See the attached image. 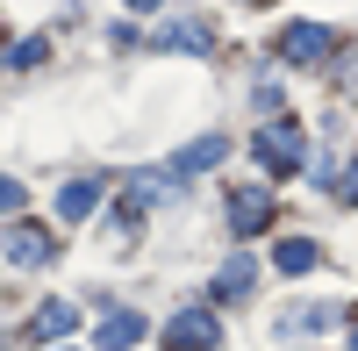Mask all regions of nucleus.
<instances>
[{
  "mask_svg": "<svg viewBox=\"0 0 358 351\" xmlns=\"http://www.w3.org/2000/svg\"><path fill=\"white\" fill-rule=\"evenodd\" d=\"M0 251H8V266H50V229L15 222L8 237H0Z\"/></svg>",
  "mask_w": 358,
  "mask_h": 351,
  "instance_id": "7ed1b4c3",
  "label": "nucleus"
},
{
  "mask_svg": "<svg viewBox=\"0 0 358 351\" xmlns=\"http://www.w3.org/2000/svg\"><path fill=\"white\" fill-rule=\"evenodd\" d=\"M258 158H265V172H301L308 165V136L294 129V122H273L258 136Z\"/></svg>",
  "mask_w": 358,
  "mask_h": 351,
  "instance_id": "f257e3e1",
  "label": "nucleus"
},
{
  "mask_svg": "<svg viewBox=\"0 0 358 351\" xmlns=\"http://www.w3.org/2000/svg\"><path fill=\"white\" fill-rule=\"evenodd\" d=\"M94 344H101V351H136V344H143V315H129V308H122V315H108Z\"/></svg>",
  "mask_w": 358,
  "mask_h": 351,
  "instance_id": "0eeeda50",
  "label": "nucleus"
},
{
  "mask_svg": "<svg viewBox=\"0 0 358 351\" xmlns=\"http://www.w3.org/2000/svg\"><path fill=\"white\" fill-rule=\"evenodd\" d=\"M94 208H101V180H94V172H79V180L57 187V215H65V222H86Z\"/></svg>",
  "mask_w": 358,
  "mask_h": 351,
  "instance_id": "423d86ee",
  "label": "nucleus"
},
{
  "mask_svg": "<svg viewBox=\"0 0 358 351\" xmlns=\"http://www.w3.org/2000/svg\"><path fill=\"white\" fill-rule=\"evenodd\" d=\"M265 222H273V194H258V187L229 194V229H236V237H258Z\"/></svg>",
  "mask_w": 358,
  "mask_h": 351,
  "instance_id": "20e7f679",
  "label": "nucleus"
},
{
  "mask_svg": "<svg viewBox=\"0 0 358 351\" xmlns=\"http://www.w3.org/2000/svg\"><path fill=\"white\" fill-rule=\"evenodd\" d=\"M251 287H258V266H251V258H229L222 280H215V294H222V301H236V294H251Z\"/></svg>",
  "mask_w": 358,
  "mask_h": 351,
  "instance_id": "9b49d317",
  "label": "nucleus"
},
{
  "mask_svg": "<svg viewBox=\"0 0 358 351\" xmlns=\"http://www.w3.org/2000/svg\"><path fill=\"white\" fill-rule=\"evenodd\" d=\"M158 43H165V50H194V57H208V50H215V36H208V22H172V29H165Z\"/></svg>",
  "mask_w": 358,
  "mask_h": 351,
  "instance_id": "9d476101",
  "label": "nucleus"
},
{
  "mask_svg": "<svg viewBox=\"0 0 358 351\" xmlns=\"http://www.w3.org/2000/svg\"><path fill=\"white\" fill-rule=\"evenodd\" d=\"M0 215H22V180H8V172H0Z\"/></svg>",
  "mask_w": 358,
  "mask_h": 351,
  "instance_id": "2eb2a0df",
  "label": "nucleus"
},
{
  "mask_svg": "<svg viewBox=\"0 0 358 351\" xmlns=\"http://www.w3.org/2000/svg\"><path fill=\"white\" fill-rule=\"evenodd\" d=\"M122 8H158V0H122Z\"/></svg>",
  "mask_w": 358,
  "mask_h": 351,
  "instance_id": "f3484780",
  "label": "nucleus"
},
{
  "mask_svg": "<svg viewBox=\"0 0 358 351\" xmlns=\"http://www.w3.org/2000/svg\"><path fill=\"white\" fill-rule=\"evenodd\" d=\"M344 194H351V201H358V165H351V172H344Z\"/></svg>",
  "mask_w": 358,
  "mask_h": 351,
  "instance_id": "dca6fc26",
  "label": "nucleus"
},
{
  "mask_svg": "<svg viewBox=\"0 0 358 351\" xmlns=\"http://www.w3.org/2000/svg\"><path fill=\"white\" fill-rule=\"evenodd\" d=\"M322 50H330V29H322V22H294L280 36V57H294V65H315Z\"/></svg>",
  "mask_w": 358,
  "mask_h": 351,
  "instance_id": "39448f33",
  "label": "nucleus"
},
{
  "mask_svg": "<svg viewBox=\"0 0 358 351\" xmlns=\"http://www.w3.org/2000/svg\"><path fill=\"white\" fill-rule=\"evenodd\" d=\"M351 351H358V330H351Z\"/></svg>",
  "mask_w": 358,
  "mask_h": 351,
  "instance_id": "a211bd4d",
  "label": "nucleus"
},
{
  "mask_svg": "<svg viewBox=\"0 0 358 351\" xmlns=\"http://www.w3.org/2000/svg\"><path fill=\"white\" fill-rule=\"evenodd\" d=\"M72 323H79V315H72V301H50V308L36 315V337H65Z\"/></svg>",
  "mask_w": 358,
  "mask_h": 351,
  "instance_id": "ddd939ff",
  "label": "nucleus"
},
{
  "mask_svg": "<svg viewBox=\"0 0 358 351\" xmlns=\"http://www.w3.org/2000/svg\"><path fill=\"white\" fill-rule=\"evenodd\" d=\"M280 101H287L280 72H258V115H280Z\"/></svg>",
  "mask_w": 358,
  "mask_h": 351,
  "instance_id": "4468645a",
  "label": "nucleus"
},
{
  "mask_svg": "<svg viewBox=\"0 0 358 351\" xmlns=\"http://www.w3.org/2000/svg\"><path fill=\"white\" fill-rule=\"evenodd\" d=\"M215 344H222V330H215V315H201V308H187L165 330V351H215Z\"/></svg>",
  "mask_w": 358,
  "mask_h": 351,
  "instance_id": "f03ea898",
  "label": "nucleus"
},
{
  "mask_svg": "<svg viewBox=\"0 0 358 351\" xmlns=\"http://www.w3.org/2000/svg\"><path fill=\"white\" fill-rule=\"evenodd\" d=\"M222 158H229V143H222V136H201L194 151H179V158H172V180H187V172H208V165H222Z\"/></svg>",
  "mask_w": 358,
  "mask_h": 351,
  "instance_id": "6e6552de",
  "label": "nucleus"
},
{
  "mask_svg": "<svg viewBox=\"0 0 358 351\" xmlns=\"http://www.w3.org/2000/svg\"><path fill=\"white\" fill-rule=\"evenodd\" d=\"M172 172H136V180H129V201H136V208H165V201H172Z\"/></svg>",
  "mask_w": 358,
  "mask_h": 351,
  "instance_id": "1a4fd4ad",
  "label": "nucleus"
},
{
  "mask_svg": "<svg viewBox=\"0 0 358 351\" xmlns=\"http://www.w3.org/2000/svg\"><path fill=\"white\" fill-rule=\"evenodd\" d=\"M315 266H322V251H315L308 237H287V244H280V273H315Z\"/></svg>",
  "mask_w": 358,
  "mask_h": 351,
  "instance_id": "f8f14e48",
  "label": "nucleus"
}]
</instances>
